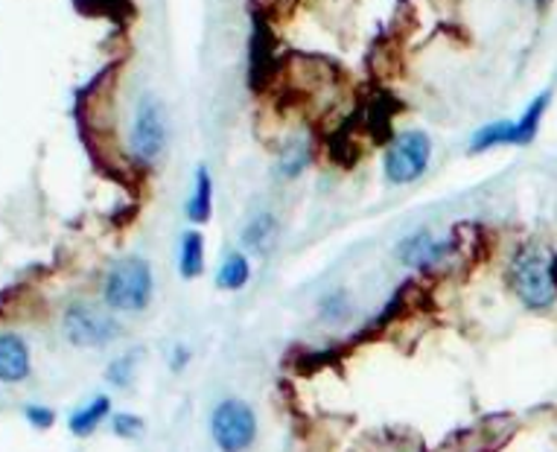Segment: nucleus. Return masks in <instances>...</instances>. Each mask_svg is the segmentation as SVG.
<instances>
[{"label":"nucleus","instance_id":"nucleus-4","mask_svg":"<svg viewBox=\"0 0 557 452\" xmlns=\"http://www.w3.org/2000/svg\"><path fill=\"white\" fill-rule=\"evenodd\" d=\"M432 158V141L423 132H403L385 152L383 170L388 184H411L426 172Z\"/></svg>","mask_w":557,"mask_h":452},{"label":"nucleus","instance_id":"nucleus-5","mask_svg":"<svg viewBox=\"0 0 557 452\" xmlns=\"http://www.w3.org/2000/svg\"><path fill=\"white\" fill-rule=\"evenodd\" d=\"M213 438L225 452H243L255 441L257 420L255 412L243 400H225L213 412Z\"/></svg>","mask_w":557,"mask_h":452},{"label":"nucleus","instance_id":"nucleus-1","mask_svg":"<svg viewBox=\"0 0 557 452\" xmlns=\"http://www.w3.org/2000/svg\"><path fill=\"white\" fill-rule=\"evenodd\" d=\"M511 286L525 307H552L557 298V260L540 248H525L511 262Z\"/></svg>","mask_w":557,"mask_h":452},{"label":"nucleus","instance_id":"nucleus-3","mask_svg":"<svg viewBox=\"0 0 557 452\" xmlns=\"http://www.w3.org/2000/svg\"><path fill=\"white\" fill-rule=\"evenodd\" d=\"M166 137H170V126H166L164 106L152 94H144L137 102L135 123H132V152L140 163H156L164 155Z\"/></svg>","mask_w":557,"mask_h":452},{"label":"nucleus","instance_id":"nucleus-11","mask_svg":"<svg viewBox=\"0 0 557 452\" xmlns=\"http://www.w3.org/2000/svg\"><path fill=\"white\" fill-rule=\"evenodd\" d=\"M213 210V179L208 167H199L196 170V179H193V196L187 201V217L193 222H208Z\"/></svg>","mask_w":557,"mask_h":452},{"label":"nucleus","instance_id":"nucleus-6","mask_svg":"<svg viewBox=\"0 0 557 452\" xmlns=\"http://www.w3.org/2000/svg\"><path fill=\"white\" fill-rule=\"evenodd\" d=\"M64 333L76 347H100V344L114 342L120 335V325L102 309L88 307V304H74L64 313Z\"/></svg>","mask_w":557,"mask_h":452},{"label":"nucleus","instance_id":"nucleus-13","mask_svg":"<svg viewBox=\"0 0 557 452\" xmlns=\"http://www.w3.org/2000/svg\"><path fill=\"white\" fill-rule=\"evenodd\" d=\"M248 274H251V266H248V257L239 252H231L222 262L220 274H216V283L222 290H243L248 283Z\"/></svg>","mask_w":557,"mask_h":452},{"label":"nucleus","instance_id":"nucleus-14","mask_svg":"<svg viewBox=\"0 0 557 452\" xmlns=\"http://www.w3.org/2000/svg\"><path fill=\"white\" fill-rule=\"evenodd\" d=\"M205 269V236L199 231H187L182 240V274L199 278Z\"/></svg>","mask_w":557,"mask_h":452},{"label":"nucleus","instance_id":"nucleus-18","mask_svg":"<svg viewBox=\"0 0 557 452\" xmlns=\"http://www.w3.org/2000/svg\"><path fill=\"white\" fill-rule=\"evenodd\" d=\"M140 429H144L140 417H135V415H117V417H114V432L123 435V438H135V435H140Z\"/></svg>","mask_w":557,"mask_h":452},{"label":"nucleus","instance_id":"nucleus-15","mask_svg":"<svg viewBox=\"0 0 557 452\" xmlns=\"http://www.w3.org/2000/svg\"><path fill=\"white\" fill-rule=\"evenodd\" d=\"M310 167V144L307 141H289V146L281 155V175L295 179Z\"/></svg>","mask_w":557,"mask_h":452},{"label":"nucleus","instance_id":"nucleus-2","mask_svg":"<svg viewBox=\"0 0 557 452\" xmlns=\"http://www.w3.org/2000/svg\"><path fill=\"white\" fill-rule=\"evenodd\" d=\"M152 298V269L144 257H123L106 278V304L114 309L137 313Z\"/></svg>","mask_w":557,"mask_h":452},{"label":"nucleus","instance_id":"nucleus-12","mask_svg":"<svg viewBox=\"0 0 557 452\" xmlns=\"http://www.w3.org/2000/svg\"><path fill=\"white\" fill-rule=\"evenodd\" d=\"M548 100H552V94L543 90V94H537V100H531L529 109L522 111V118L517 120V146L531 144V141L537 137L540 120H543V114H546Z\"/></svg>","mask_w":557,"mask_h":452},{"label":"nucleus","instance_id":"nucleus-19","mask_svg":"<svg viewBox=\"0 0 557 452\" xmlns=\"http://www.w3.org/2000/svg\"><path fill=\"white\" fill-rule=\"evenodd\" d=\"M27 417L36 426H50V424H53V412H50V408H36V406H33V408H27Z\"/></svg>","mask_w":557,"mask_h":452},{"label":"nucleus","instance_id":"nucleus-17","mask_svg":"<svg viewBox=\"0 0 557 452\" xmlns=\"http://www.w3.org/2000/svg\"><path fill=\"white\" fill-rule=\"evenodd\" d=\"M135 359H137V353H128V356L114 362V365L109 368V380L114 382V386H126V382L132 380V365H135Z\"/></svg>","mask_w":557,"mask_h":452},{"label":"nucleus","instance_id":"nucleus-10","mask_svg":"<svg viewBox=\"0 0 557 452\" xmlns=\"http://www.w3.org/2000/svg\"><path fill=\"white\" fill-rule=\"evenodd\" d=\"M496 146H517V120H496L479 129L470 141V155L487 152Z\"/></svg>","mask_w":557,"mask_h":452},{"label":"nucleus","instance_id":"nucleus-7","mask_svg":"<svg viewBox=\"0 0 557 452\" xmlns=\"http://www.w3.org/2000/svg\"><path fill=\"white\" fill-rule=\"evenodd\" d=\"M453 252H456V243H453V240H438V236H432L430 231H418V234H411L403 240L400 248H397V257H400L403 266L430 271L447 260Z\"/></svg>","mask_w":557,"mask_h":452},{"label":"nucleus","instance_id":"nucleus-20","mask_svg":"<svg viewBox=\"0 0 557 452\" xmlns=\"http://www.w3.org/2000/svg\"><path fill=\"white\" fill-rule=\"evenodd\" d=\"M525 3H543V0H525Z\"/></svg>","mask_w":557,"mask_h":452},{"label":"nucleus","instance_id":"nucleus-8","mask_svg":"<svg viewBox=\"0 0 557 452\" xmlns=\"http://www.w3.org/2000/svg\"><path fill=\"white\" fill-rule=\"evenodd\" d=\"M29 374V351L18 335H0V380L18 382Z\"/></svg>","mask_w":557,"mask_h":452},{"label":"nucleus","instance_id":"nucleus-16","mask_svg":"<svg viewBox=\"0 0 557 452\" xmlns=\"http://www.w3.org/2000/svg\"><path fill=\"white\" fill-rule=\"evenodd\" d=\"M109 398H97L88 408H83V412H76L74 417H71V429H74V435H91L97 426H100V420L106 415H109Z\"/></svg>","mask_w":557,"mask_h":452},{"label":"nucleus","instance_id":"nucleus-9","mask_svg":"<svg viewBox=\"0 0 557 452\" xmlns=\"http://www.w3.org/2000/svg\"><path fill=\"white\" fill-rule=\"evenodd\" d=\"M274 240H277V219L272 210H260L257 217L248 219V225L243 228V245L255 254L272 252Z\"/></svg>","mask_w":557,"mask_h":452}]
</instances>
